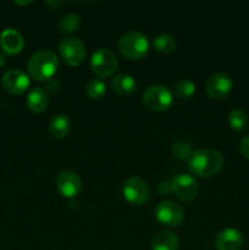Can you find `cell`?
Returning a JSON list of instances; mask_svg holds the SVG:
<instances>
[{"mask_svg":"<svg viewBox=\"0 0 249 250\" xmlns=\"http://www.w3.org/2000/svg\"><path fill=\"white\" fill-rule=\"evenodd\" d=\"M59 54L61 59L70 66H80L84 61L85 46L75 37H66L59 43Z\"/></svg>","mask_w":249,"mask_h":250,"instance_id":"obj_7","label":"cell"},{"mask_svg":"<svg viewBox=\"0 0 249 250\" xmlns=\"http://www.w3.org/2000/svg\"><path fill=\"white\" fill-rule=\"evenodd\" d=\"M171 189L178 199L189 203L197 198L199 193V185L197 180L188 173H178L171 180Z\"/></svg>","mask_w":249,"mask_h":250,"instance_id":"obj_8","label":"cell"},{"mask_svg":"<svg viewBox=\"0 0 249 250\" xmlns=\"http://www.w3.org/2000/svg\"><path fill=\"white\" fill-rule=\"evenodd\" d=\"M239 150H241L242 155L249 160V134L244 137V138L241 141V144H239Z\"/></svg>","mask_w":249,"mask_h":250,"instance_id":"obj_25","label":"cell"},{"mask_svg":"<svg viewBox=\"0 0 249 250\" xmlns=\"http://www.w3.org/2000/svg\"><path fill=\"white\" fill-rule=\"evenodd\" d=\"M143 103L149 110L163 112L170 109L173 104L172 92L166 85L155 84L146 88L143 93Z\"/></svg>","mask_w":249,"mask_h":250,"instance_id":"obj_4","label":"cell"},{"mask_svg":"<svg viewBox=\"0 0 249 250\" xmlns=\"http://www.w3.org/2000/svg\"><path fill=\"white\" fill-rule=\"evenodd\" d=\"M188 168L194 176L209 178L216 175L224 166V156L212 149H200L193 151L187 160Z\"/></svg>","mask_w":249,"mask_h":250,"instance_id":"obj_1","label":"cell"},{"mask_svg":"<svg viewBox=\"0 0 249 250\" xmlns=\"http://www.w3.org/2000/svg\"><path fill=\"white\" fill-rule=\"evenodd\" d=\"M178 246L177 234L171 231H160L151 242V250H177Z\"/></svg>","mask_w":249,"mask_h":250,"instance_id":"obj_17","label":"cell"},{"mask_svg":"<svg viewBox=\"0 0 249 250\" xmlns=\"http://www.w3.org/2000/svg\"><path fill=\"white\" fill-rule=\"evenodd\" d=\"M233 81L227 73L216 72L210 76L205 84V92L211 99H224L231 93Z\"/></svg>","mask_w":249,"mask_h":250,"instance_id":"obj_10","label":"cell"},{"mask_svg":"<svg viewBox=\"0 0 249 250\" xmlns=\"http://www.w3.org/2000/svg\"><path fill=\"white\" fill-rule=\"evenodd\" d=\"M56 189L62 197L75 198L82 190V181L73 171H62L56 178Z\"/></svg>","mask_w":249,"mask_h":250,"instance_id":"obj_12","label":"cell"},{"mask_svg":"<svg viewBox=\"0 0 249 250\" xmlns=\"http://www.w3.org/2000/svg\"><path fill=\"white\" fill-rule=\"evenodd\" d=\"M155 217L158 222L166 227H177L185 220V211L177 203L171 200H163L155 209Z\"/></svg>","mask_w":249,"mask_h":250,"instance_id":"obj_9","label":"cell"},{"mask_svg":"<svg viewBox=\"0 0 249 250\" xmlns=\"http://www.w3.org/2000/svg\"><path fill=\"white\" fill-rule=\"evenodd\" d=\"M81 26V19L76 14H68L60 20L58 24V32L60 34H70L77 31Z\"/></svg>","mask_w":249,"mask_h":250,"instance_id":"obj_20","label":"cell"},{"mask_svg":"<svg viewBox=\"0 0 249 250\" xmlns=\"http://www.w3.org/2000/svg\"><path fill=\"white\" fill-rule=\"evenodd\" d=\"M244 237L236 229H225L216 234L215 247L217 250H241L243 248Z\"/></svg>","mask_w":249,"mask_h":250,"instance_id":"obj_13","label":"cell"},{"mask_svg":"<svg viewBox=\"0 0 249 250\" xmlns=\"http://www.w3.org/2000/svg\"><path fill=\"white\" fill-rule=\"evenodd\" d=\"M173 92H175V95L177 98H180V99H183V100H187V99H190V98L195 94V92H197V87H195V83H193L192 81L183 80V81H180V82L176 84Z\"/></svg>","mask_w":249,"mask_h":250,"instance_id":"obj_22","label":"cell"},{"mask_svg":"<svg viewBox=\"0 0 249 250\" xmlns=\"http://www.w3.org/2000/svg\"><path fill=\"white\" fill-rule=\"evenodd\" d=\"M117 48L121 55L128 60H141L149 51L148 37L141 32H128L120 37Z\"/></svg>","mask_w":249,"mask_h":250,"instance_id":"obj_3","label":"cell"},{"mask_svg":"<svg viewBox=\"0 0 249 250\" xmlns=\"http://www.w3.org/2000/svg\"><path fill=\"white\" fill-rule=\"evenodd\" d=\"M15 4H17V5H28V4H31V1H23V2L16 1V2H15Z\"/></svg>","mask_w":249,"mask_h":250,"instance_id":"obj_27","label":"cell"},{"mask_svg":"<svg viewBox=\"0 0 249 250\" xmlns=\"http://www.w3.org/2000/svg\"><path fill=\"white\" fill-rule=\"evenodd\" d=\"M176 45H177V41H176L175 37L167 33L159 34L153 42L154 49L163 54L172 53L176 49Z\"/></svg>","mask_w":249,"mask_h":250,"instance_id":"obj_19","label":"cell"},{"mask_svg":"<svg viewBox=\"0 0 249 250\" xmlns=\"http://www.w3.org/2000/svg\"><path fill=\"white\" fill-rule=\"evenodd\" d=\"M71 122L66 115H55L49 124V132L55 139H62L70 133Z\"/></svg>","mask_w":249,"mask_h":250,"instance_id":"obj_18","label":"cell"},{"mask_svg":"<svg viewBox=\"0 0 249 250\" xmlns=\"http://www.w3.org/2000/svg\"><path fill=\"white\" fill-rule=\"evenodd\" d=\"M137 82L134 77L127 73H119L111 80V89L120 97L131 95L136 90Z\"/></svg>","mask_w":249,"mask_h":250,"instance_id":"obj_15","label":"cell"},{"mask_svg":"<svg viewBox=\"0 0 249 250\" xmlns=\"http://www.w3.org/2000/svg\"><path fill=\"white\" fill-rule=\"evenodd\" d=\"M122 194L124 198L134 207H142L148 202L150 197V189L149 186L143 178L133 177L127 178L122 185Z\"/></svg>","mask_w":249,"mask_h":250,"instance_id":"obj_5","label":"cell"},{"mask_svg":"<svg viewBox=\"0 0 249 250\" xmlns=\"http://www.w3.org/2000/svg\"><path fill=\"white\" fill-rule=\"evenodd\" d=\"M228 125L237 132L246 131L248 126V115L241 109H233L228 115Z\"/></svg>","mask_w":249,"mask_h":250,"instance_id":"obj_21","label":"cell"},{"mask_svg":"<svg viewBox=\"0 0 249 250\" xmlns=\"http://www.w3.org/2000/svg\"><path fill=\"white\" fill-rule=\"evenodd\" d=\"M24 41L22 34L14 28H6L0 34V46L9 55L19 54L23 49Z\"/></svg>","mask_w":249,"mask_h":250,"instance_id":"obj_14","label":"cell"},{"mask_svg":"<svg viewBox=\"0 0 249 250\" xmlns=\"http://www.w3.org/2000/svg\"><path fill=\"white\" fill-rule=\"evenodd\" d=\"M5 65V56L2 54H0V67Z\"/></svg>","mask_w":249,"mask_h":250,"instance_id":"obj_26","label":"cell"},{"mask_svg":"<svg viewBox=\"0 0 249 250\" xmlns=\"http://www.w3.org/2000/svg\"><path fill=\"white\" fill-rule=\"evenodd\" d=\"M26 104L29 111L34 114H42L45 111L49 105L48 94L42 88H33L27 95Z\"/></svg>","mask_w":249,"mask_h":250,"instance_id":"obj_16","label":"cell"},{"mask_svg":"<svg viewBox=\"0 0 249 250\" xmlns=\"http://www.w3.org/2000/svg\"><path fill=\"white\" fill-rule=\"evenodd\" d=\"M87 95L93 100H99L106 93V84L102 78H94L87 85Z\"/></svg>","mask_w":249,"mask_h":250,"instance_id":"obj_23","label":"cell"},{"mask_svg":"<svg viewBox=\"0 0 249 250\" xmlns=\"http://www.w3.org/2000/svg\"><path fill=\"white\" fill-rule=\"evenodd\" d=\"M117 65L116 55L106 48H99L90 58V68L99 78L110 77L116 71Z\"/></svg>","mask_w":249,"mask_h":250,"instance_id":"obj_6","label":"cell"},{"mask_svg":"<svg viewBox=\"0 0 249 250\" xmlns=\"http://www.w3.org/2000/svg\"><path fill=\"white\" fill-rule=\"evenodd\" d=\"M1 85L7 93L12 95H21L28 89L29 87V77L21 70H12L6 71L2 75Z\"/></svg>","mask_w":249,"mask_h":250,"instance_id":"obj_11","label":"cell"},{"mask_svg":"<svg viewBox=\"0 0 249 250\" xmlns=\"http://www.w3.org/2000/svg\"><path fill=\"white\" fill-rule=\"evenodd\" d=\"M192 148H190L189 144L186 143V142H177V143L173 144L172 148H171V154H172V156L180 161L188 160L189 156L192 155Z\"/></svg>","mask_w":249,"mask_h":250,"instance_id":"obj_24","label":"cell"},{"mask_svg":"<svg viewBox=\"0 0 249 250\" xmlns=\"http://www.w3.org/2000/svg\"><path fill=\"white\" fill-rule=\"evenodd\" d=\"M59 68V60L55 54L50 50H39L29 58L27 70L29 76L36 81L50 80L55 76Z\"/></svg>","mask_w":249,"mask_h":250,"instance_id":"obj_2","label":"cell"}]
</instances>
